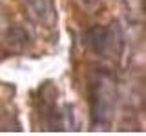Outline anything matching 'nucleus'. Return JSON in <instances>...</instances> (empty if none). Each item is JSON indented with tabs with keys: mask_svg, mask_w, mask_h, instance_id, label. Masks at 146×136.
I'll return each instance as SVG.
<instances>
[{
	"mask_svg": "<svg viewBox=\"0 0 146 136\" xmlns=\"http://www.w3.org/2000/svg\"><path fill=\"white\" fill-rule=\"evenodd\" d=\"M110 40H111V35H110L108 29H93L90 31V45L95 49L97 53H106Z\"/></svg>",
	"mask_w": 146,
	"mask_h": 136,
	"instance_id": "f257e3e1",
	"label": "nucleus"
}]
</instances>
